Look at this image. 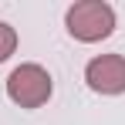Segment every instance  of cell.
I'll use <instances>...</instances> for the list:
<instances>
[{"mask_svg": "<svg viewBox=\"0 0 125 125\" xmlns=\"http://www.w3.org/2000/svg\"><path fill=\"white\" fill-rule=\"evenodd\" d=\"M64 24H68V34L74 41L95 44V41H105L115 31V10L105 0H78L68 7Z\"/></svg>", "mask_w": 125, "mask_h": 125, "instance_id": "cell-1", "label": "cell"}, {"mask_svg": "<svg viewBox=\"0 0 125 125\" xmlns=\"http://www.w3.org/2000/svg\"><path fill=\"white\" fill-rule=\"evenodd\" d=\"M51 88H54L51 74L44 71L41 64H21L7 78V95H10V102L21 105V108H41L51 98Z\"/></svg>", "mask_w": 125, "mask_h": 125, "instance_id": "cell-2", "label": "cell"}, {"mask_svg": "<svg viewBox=\"0 0 125 125\" xmlns=\"http://www.w3.org/2000/svg\"><path fill=\"white\" fill-rule=\"evenodd\" d=\"M84 81L98 95H122L125 91V58L122 54H98L84 68Z\"/></svg>", "mask_w": 125, "mask_h": 125, "instance_id": "cell-3", "label": "cell"}, {"mask_svg": "<svg viewBox=\"0 0 125 125\" xmlns=\"http://www.w3.org/2000/svg\"><path fill=\"white\" fill-rule=\"evenodd\" d=\"M14 51H17V31H14L10 24H3V21H0V64L7 61Z\"/></svg>", "mask_w": 125, "mask_h": 125, "instance_id": "cell-4", "label": "cell"}]
</instances>
